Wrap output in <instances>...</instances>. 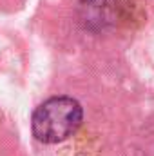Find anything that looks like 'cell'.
I'll list each match as a JSON object with an SVG mask.
<instances>
[{"label": "cell", "instance_id": "cell-1", "mask_svg": "<svg viewBox=\"0 0 154 156\" xmlns=\"http://www.w3.org/2000/svg\"><path fill=\"white\" fill-rule=\"evenodd\" d=\"M82 105L71 96H53L40 104L31 118L33 136L44 144H58L76 133L82 123Z\"/></svg>", "mask_w": 154, "mask_h": 156}]
</instances>
